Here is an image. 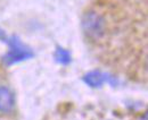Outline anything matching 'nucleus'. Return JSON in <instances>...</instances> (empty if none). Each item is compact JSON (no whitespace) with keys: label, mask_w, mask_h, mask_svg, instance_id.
I'll list each match as a JSON object with an SVG mask.
<instances>
[{"label":"nucleus","mask_w":148,"mask_h":120,"mask_svg":"<svg viewBox=\"0 0 148 120\" xmlns=\"http://www.w3.org/2000/svg\"><path fill=\"white\" fill-rule=\"evenodd\" d=\"M82 81L92 88H99L104 83H108L112 86H115L117 84V79L114 76H112L107 73H103L100 70H91L87 73L82 77Z\"/></svg>","instance_id":"nucleus-3"},{"label":"nucleus","mask_w":148,"mask_h":120,"mask_svg":"<svg viewBox=\"0 0 148 120\" xmlns=\"http://www.w3.org/2000/svg\"><path fill=\"white\" fill-rule=\"evenodd\" d=\"M54 58H55V61L59 65H63V66H67L71 64L72 61V56H71V52L62 47H57L56 48L55 52H54Z\"/></svg>","instance_id":"nucleus-5"},{"label":"nucleus","mask_w":148,"mask_h":120,"mask_svg":"<svg viewBox=\"0 0 148 120\" xmlns=\"http://www.w3.org/2000/svg\"><path fill=\"white\" fill-rule=\"evenodd\" d=\"M81 27L84 35L91 40L97 41L101 39L106 31V23L101 15L96 12L86 13L81 19Z\"/></svg>","instance_id":"nucleus-2"},{"label":"nucleus","mask_w":148,"mask_h":120,"mask_svg":"<svg viewBox=\"0 0 148 120\" xmlns=\"http://www.w3.org/2000/svg\"><path fill=\"white\" fill-rule=\"evenodd\" d=\"M2 42H5L8 45V51L2 57L3 65L8 67L22 61L29 60L34 56L31 48L27 47L25 43H23L17 35H10V36L6 35Z\"/></svg>","instance_id":"nucleus-1"},{"label":"nucleus","mask_w":148,"mask_h":120,"mask_svg":"<svg viewBox=\"0 0 148 120\" xmlns=\"http://www.w3.org/2000/svg\"><path fill=\"white\" fill-rule=\"evenodd\" d=\"M15 105L14 93L7 86L0 85V112H9Z\"/></svg>","instance_id":"nucleus-4"}]
</instances>
